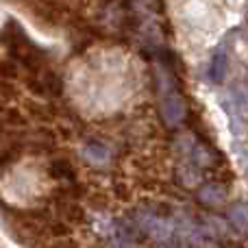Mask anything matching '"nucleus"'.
<instances>
[{
    "mask_svg": "<svg viewBox=\"0 0 248 248\" xmlns=\"http://www.w3.org/2000/svg\"><path fill=\"white\" fill-rule=\"evenodd\" d=\"M185 109H183V103L179 98H168L166 100V116L170 122H179L183 118Z\"/></svg>",
    "mask_w": 248,
    "mask_h": 248,
    "instance_id": "5",
    "label": "nucleus"
},
{
    "mask_svg": "<svg viewBox=\"0 0 248 248\" xmlns=\"http://www.w3.org/2000/svg\"><path fill=\"white\" fill-rule=\"evenodd\" d=\"M50 174L55 176V179L72 181L74 179V168L70 166V161H65V159H57V161L50 163Z\"/></svg>",
    "mask_w": 248,
    "mask_h": 248,
    "instance_id": "3",
    "label": "nucleus"
},
{
    "mask_svg": "<svg viewBox=\"0 0 248 248\" xmlns=\"http://www.w3.org/2000/svg\"><path fill=\"white\" fill-rule=\"evenodd\" d=\"M59 214L65 224H81L85 222V211L77 202H59Z\"/></svg>",
    "mask_w": 248,
    "mask_h": 248,
    "instance_id": "1",
    "label": "nucleus"
},
{
    "mask_svg": "<svg viewBox=\"0 0 248 248\" xmlns=\"http://www.w3.org/2000/svg\"><path fill=\"white\" fill-rule=\"evenodd\" d=\"M46 248H78V246L74 244L72 240H57V242H52V244H48Z\"/></svg>",
    "mask_w": 248,
    "mask_h": 248,
    "instance_id": "13",
    "label": "nucleus"
},
{
    "mask_svg": "<svg viewBox=\"0 0 248 248\" xmlns=\"http://www.w3.org/2000/svg\"><path fill=\"white\" fill-rule=\"evenodd\" d=\"M20 77V70H17V63L11 59H2L0 61V78L7 83L16 81V78Z\"/></svg>",
    "mask_w": 248,
    "mask_h": 248,
    "instance_id": "6",
    "label": "nucleus"
},
{
    "mask_svg": "<svg viewBox=\"0 0 248 248\" xmlns=\"http://www.w3.org/2000/svg\"><path fill=\"white\" fill-rule=\"evenodd\" d=\"M16 96H17V92L11 83L0 81V105H2V107H4V103H11Z\"/></svg>",
    "mask_w": 248,
    "mask_h": 248,
    "instance_id": "9",
    "label": "nucleus"
},
{
    "mask_svg": "<svg viewBox=\"0 0 248 248\" xmlns=\"http://www.w3.org/2000/svg\"><path fill=\"white\" fill-rule=\"evenodd\" d=\"M2 124H9V126H24L26 124V118L20 109L16 107H4L2 111Z\"/></svg>",
    "mask_w": 248,
    "mask_h": 248,
    "instance_id": "4",
    "label": "nucleus"
},
{
    "mask_svg": "<svg viewBox=\"0 0 248 248\" xmlns=\"http://www.w3.org/2000/svg\"><path fill=\"white\" fill-rule=\"evenodd\" d=\"M4 131V124H2V120H0V133H2Z\"/></svg>",
    "mask_w": 248,
    "mask_h": 248,
    "instance_id": "14",
    "label": "nucleus"
},
{
    "mask_svg": "<svg viewBox=\"0 0 248 248\" xmlns=\"http://www.w3.org/2000/svg\"><path fill=\"white\" fill-rule=\"evenodd\" d=\"M42 83H44V87H46V94H50V96H59L61 90H63V87H61V78L57 77L55 72H46Z\"/></svg>",
    "mask_w": 248,
    "mask_h": 248,
    "instance_id": "8",
    "label": "nucleus"
},
{
    "mask_svg": "<svg viewBox=\"0 0 248 248\" xmlns=\"http://www.w3.org/2000/svg\"><path fill=\"white\" fill-rule=\"evenodd\" d=\"M48 233H50V237L63 240V237L70 235V227L65 222H50V224H48Z\"/></svg>",
    "mask_w": 248,
    "mask_h": 248,
    "instance_id": "10",
    "label": "nucleus"
},
{
    "mask_svg": "<svg viewBox=\"0 0 248 248\" xmlns=\"http://www.w3.org/2000/svg\"><path fill=\"white\" fill-rule=\"evenodd\" d=\"M26 87H29V90L33 92L35 96H48V94H46V87H44V83L39 81V78H35V77H29V78H26Z\"/></svg>",
    "mask_w": 248,
    "mask_h": 248,
    "instance_id": "12",
    "label": "nucleus"
},
{
    "mask_svg": "<svg viewBox=\"0 0 248 248\" xmlns=\"http://www.w3.org/2000/svg\"><path fill=\"white\" fill-rule=\"evenodd\" d=\"M209 74H211V81L214 83H222L224 81V74H227V52L222 48H218L211 59V68H209Z\"/></svg>",
    "mask_w": 248,
    "mask_h": 248,
    "instance_id": "2",
    "label": "nucleus"
},
{
    "mask_svg": "<svg viewBox=\"0 0 248 248\" xmlns=\"http://www.w3.org/2000/svg\"><path fill=\"white\" fill-rule=\"evenodd\" d=\"M229 216H231V220H233V222H240V224H237V227H246V224H248V209H246V207H233V209H231V214H229Z\"/></svg>",
    "mask_w": 248,
    "mask_h": 248,
    "instance_id": "11",
    "label": "nucleus"
},
{
    "mask_svg": "<svg viewBox=\"0 0 248 248\" xmlns=\"http://www.w3.org/2000/svg\"><path fill=\"white\" fill-rule=\"evenodd\" d=\"M26 111H29V116L33 118V120H42V122H48L50 120V111H48L44 105L35 103V100H26Z\"/></svg>",
    "mask_w": 248,
    "mask_h": 248,
    "instance_id": "7",
    "label": "nucleus"
}]
</instances>
